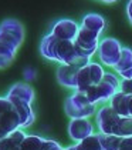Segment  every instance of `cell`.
<instances>
[{
    "label": "cell",
    "mask_w": 132,
    "mask_h": 150,
    "mask_svg": "<svg viewBox=\"0 0 132 150\" xmlns=\"http://www.w3.org/2000/svg\"><path fill=\"white\" fill-rule=\"evenodd\" d=\"M24 40V27L16 19H6L0 23V69L10 66L19 47Z\"/></svg>",
    "instance_id": "cell-1"
},
{
    "label": "cell",
    "mask_w": 132,
    "mask_h": 150,
    "mask_svg": "<svg viewBox=\"0 0 132 150\" xmlns=\"http://www.w3.org/2000/svg\"><path fill=\"white\" fill-rule=\"evenodd\" d=\"M119 77L112 73V71H107L104 79L94 84L92 87H89L85 94L87 97L89 99V102L94 104H98V103H107L112 99L114 94L119 92Z\"/></svg>",
    "instance_id": "cell-2"
},
{
    "label": "cell",
    "mask_w": 132,
    "mask_h": 150,
    "mask_svg": "<svg viewBox=\"0 0 132 150\" xmlns=\"http://www.w3.org/2000/svg\"><path fill=\"white\" fill-rule=\"evenodd\" d=\"M64 112L70 119H89L97 113V104L91 103L85 93L74 90L64 102Z\"/></svg>",
    "instance_id": "cell-3"
},
{
    "label": "cell",
    "mask_w": 132,
    "mask_h": 150,
    "mask_svg": "<svg viewBox=\"0 0 132 150\" xmlns=\"http://www.w3.org/2000/svg\"><path fill=\"white\" fill-rule=\"evenodd\" d=\"M105 69L104 66L98 63V62H89L85 66L80 67L77 73V81H75V90L78 92L85 93L89 89L92 87L94 84H97L104 79L105 76Z\"/></svg>",
    "instance_id": "cell-4"
},
{
    "label": "cell",
    "mask_w": 132,
    "mask_h": 150,
    "mask_svg": "<svg viewBox=\"0 0 132 150\" xmlns=\"http://www.w3.org/2000/svg\"><path fill=\"white\" fill-rule=\"evenodd\" d=\"M122 45L121 42L115 37H102L99 40L98 45V50H97V54H98L99 63L102 66H107V67H115L118 60L121 57V52H122Z\"/></svg>",
    "instance_id": "cell-5"
},
{
    "label": "cell",
    "mask_w": 132,
    "mask_h": 150,
    "mask_svg": "<svg viewBox=\"0 0 132 150\" xmlns=\"http://www.w3.org/2000/svg\"><path fill=\"white\" fill-rule=\"evenodd\" d=\"M101 40V35L92 33L89 30H85L82 27H80L77 37L74 40V45L77 47L78 53L84 57L91 59L98 50V45Z\"/></svg>",
    "instance_id": "cell-6"
},
{
    "label": "cell",
    "mask_w": 132,
    "mask_h": 150,
    "mask_svg": "<svg viewBox=\"0 0 132 150\" xmlns=\"http://www.w3.org/2000/svg\"><path fill=\"white\" fill-rule=\"evenodd\" d=\"M119 120V116L111 107V104L101 106L95 113V125L101 134H114V129Z\"/></svg>",
    "instance_id": "cell-7"
},
{
    "label": "cell",
    "mask_w": 132,
    "mask_h": 150,
    "mask_svg": "<svg viewBox=\"0 0 132 150\" xmlns=\"http://www.w3.org/2000/svg\"><path fill=\"white\" fill-rule=\"evenodd\" d=\"M78 32H80V24L73 19H60L50 29V33L54 36L55 39L70 40V42L75 40Z\"/></svg>",
    "instance_id": "cell-8"
},
{
    "label": "cell",
    "mask_w": 132,
    "mask_h": 150,
    "mask_svg": "<svg viewBox=\"0 0 132 150\" xmlns=\"http://www.w3.org/2000/svg\"><path fill=\"white\" fill-rule=\"evenodd\" d=\"M95 134V127L89 119H71L68 123V136L75 143Z\"/></svg>",
    "instance_id": "cell-9"
},
{
    "label": "cell",
    "mask_w": 132,
    "mask_h": 150,
    "mask_svg": "<svg viewBox=\"0 0 132 150\" xmlns=\"http://www.w3.org/2000/svg\"><path fill=\"white\" fill-rule=\"evenodd\" d=\"M6 99L10 103L31 104L34 100V90L29 83H16L9 89Z\"/></svg>",
    "instance_id": "cell-10"
},
{
    "label": "cell",
    "mask_w": 132,
    "mask_h": 150,
    "mask_svg": "<svg viewBox=\"0 0 132 150\" xmlns=\"http://www.w3.org/2000/svg\"><path fill=\"white\" fill-rule=\"evenodd\" d=\"M17 129H22V122L17 112L13 107L0 115V140Z\"/></svg>",
    "instance_id": "cell-11"
},
{
    "label": "cell",
    "mask_w": 132,
    "mask_h": 150,
    "mask_svg": "<svg viewBox=\"0 0 132 150\" xmlns=\"http://www.w3.org/2000/svg\"><path fill=\"white\" fill-rule=\"evenodd\" d=\"M80 67L74 66V64H60L57 73H55V77L57 81L64 86L67 89H73L75 90V81H77V73Z\"/></svg>",
    "instance_id": "cell-12"
},
{
    "label": "cell",
    "mask_w": 132,
    "mask_h": 150,
    "mask_svg": "<svg viewBox=\"0 0 132 150\" xmlns=\"http://www.w3.org/2000/svg\"><path fill=\"white\" fill-rule=\"evenodd\" d=\"M107 19L99 14V13H87L82 16V20L80 23V27L89 30L92 33H97V35H102L107 29Z\"/></svg>",
    "instance_id": "cell-13"
},
{
    "label": "cell",
    "mask_w": 132,
    "mask_h": 150,
    "mask_svg": "<svg viewBox=\"0 0 132 150\" xmlns=\"http://www.w3.org/2000/svg\"><path fill=\"white\" fill-rule=\"evenodd\" d=\"M129 97L131 96H126L124 93L118 92L117 94L112 96V99L110 100L111 107L115 110V113L119 116V117H126L129 115Z\"/></svg>",
    "instance_id": "cell-14"
},
{
    "label": "cell",
    "mask_w": 132,
    "mask_h": 150,
    "mask_svg": "<svg viewBox=\"0 0 132 150\" xmlns=\"http://www.w3.org/2000/svg\"><path fill=\"white\" fill-rule=\"evenodd\" d=\"M13 109L17 112V115L20 117V122H22V129H26L30 125H33L34 120H36V115H34L33 109H31V104L27 103H11Z\"/></svg>",
    "instance_id": "cell-15"
},
{
    "label": "cell",
    "mask_w": 132,
    "mask_h": 150,
    "mask_svg": "<svg viewBox=\"0 0 132 150\" xmlns=\"http://www.w3.org/2000/svg\"><path fill=\"white\" fill-rule=\"evenodd\" d=\"M58 39H55L51 33H47L43 37L41 43H40V53L41 56L45 57L47 60L55 62V46H57Z\"/></svg>",
    "instance_id": "cell-16"
},
{
    "label": "cell",
    "mask_w": 132,
    "mask_h": 150,
    "mask_svg": "<svg viewBox=\"0 0 132 150\" xmlns=\"http://www.w3.org/2000/svg\"><path fill=\"white\" fill-rule=\"evenodd\" d=\"M24 137H26V133L23 132L22 129L14 130L13 133L4 136L0 140V150H13L16 147H19Z\"/></svg>",
    "instance_id": "cell-17"
},
{
    "label": "cell",
    "mask_w": 132,
    "mask_h": 150,
    "mask_svg": "<svg viewBox=\"0 0 132 150\" xmlns=\"http://www.w3.org/2000/svg\"><path fill=\"white\" fill-rule=\"evenodd\" d=\"M131 67H132V47L124 46L121 52V57L118 60L117 66L114 67V70L117 71V74H119V73L125 71V70L131 69Z\"/></svg>",
    "instance_id": "cell-18"
},
{
    "label": "cell",
    "mask_w": 132,
    "mask_h": 150,
    "mask_svg": "<svg viewBox=\"0 0 132 150\" xmlns=\"http://www.w3.org/2000/svg\"><path fill=\"white\" fill-rule=\"evenodd\" d=\"M114 134L119 137H131L132 136V116L119 117L117 126L114 129Z\"/></svg>",
    "instance_id": "cell-19"
},
{
    "label": "cell",
    "mask_w": 132,
    "mask_h": 150,
    "mask_svg": "<svg viewBox=\"0 0 132 150\" xmlns=\"http://www.w3.org/2000/svg\"><path fill=\"white\" fill-rule=\"evenodd\" d=\"M45 139L36 136V134H26V137L23 139L20 143V149L22 150H41L44 146Z\"/></svg>",
    "instance_id": "cell-20"
},
{
    "label": "cell",
    "mask_w": 132,
    "mask_h": 150,
    "mask_svg": "<svg viewBox=\"0 0 132 150\" xmlns=\"http://www.w3.org/2000/svg\"><path fill=\"white\" fill-rule=\"evenodd\" d=\"M98 134H99V139H101L102 149L104 150H118L119 149L122 137L115 136V134H101V133H98Z\"/></svg>",
    "instance_id": "cell-21"
},
{
    "label": "cell",
    "mask_w": 132,
    "mask_h": 150,
    "mask_svg": "<svg viewBox=\"0 0 132 150\" xmlns=\"http://www.w3.org/2000/svg\"><path fill=\"white\" fill-rule=\"evenodd\" d=\"M78 144H80V147L82 150H104L99 134H91V136L85 137L84 140L78 142Z\"/></svg>",
    "instance_id": "cell-22"
},
{
    "label": "cell",
    "mask_w": 132,
    "mask_h": 150,
    "mask_svg": "<svg viewBox=\"0 0 132 150\" xmlns=\"http://www.w3.org/2000/svg\"><path fill=\"white\" fill-rule=\"evenodd\" d=\"M119 92L126 94V96H132V79H121Z\"/></svg>",
    "instance_id": "cell-23"
},
{
    "label": "cell",
    "mask_w": 132,
    "mask_h": 150,
    "mask_svg": "<svg viewBox=\"0 0 132 150\" xmlns=\"http://www.w3.org/2000/svg\"><path fill=\"white\" fill-rule=\"evenodd\" d=\"M61 146L55 142V140H53V139H45V142H44V146L41 150H57L60 149Z\"/></svg>",
    "instance_id": "cell-24"
},
{
    "label": "cell",
    "mask_w": 132,
    "mask_h": 150,
    "mask_svg": "<svg viewBox=\"0 0 132 150\" xmlns=\"http://www.w3.org/2000/svg\"><path fill=\"white\" fill-rule=\"evenodd\" d=\"M23 76H24L26 81H33L36 79V76H37V73H36V70L33 67H26L24 71H23Z\"/></svg>",
    "instance_id": "cell-25"
},
{
    "label": "cell",
    "mask_w": 132,
    "mask_h": 150,
    "mask_svg": "<svg viewBox=\"0 0 132 150\" xmlns=\"http://www.w3.org/2000/svg\"><path fill=\"white\" fill-rule=\"evenodd\" d=\"M118 150H132V136L131 137H122Z\"/></svg>",
    "instance_id": "cell-26"
},
{
    "label": "cell",
    "mask_w": 132,
    "mask_h": 150,
    "mask_svg": "<svg viewBox=\"0 0 132 150\" xmlns=\"http://www.w3.org/2000/svg\"><path fill=\"white\" fill-rule=\"evenodd\" d=\"M125 13H126V17H128V22L132 26V0L126 1V6H125Z\"/></svg>",
    "instance_id": "cell-27"
},
{
    "label": "cell",
    "mask_w": 132,
    "mask_h": 150,
    "mask_svg": "<svg viewBox=\"0 0 132 150\" xmlns=\"http://www.w3.org/2000/svg\"><path fill=\"white\" fill-rule=\"evenodd\" d=\"M68 150H82V149L80 147L78 143H75V144H73V146H68Z\"/></svg>",
    "instance_id": "cell-28"
},
{
    "label": "cell",
    "mask_w": 132,
    "mask_h": 150,
    "mask_svg": "<svg viewBox=\"0 0 132 150\" xmlns=\"http://www.w3.org/2000/svg\"><path fill=\"white\" fill-rule=\"evenodd\" d=\"M99 1L107 3V4H112V3H115V1H118V0H99Z\"/></svg>",
    "instance_id": "cell-29"
},
{
    "label": "cell",
    "mask_w": 132,
    "mask_h": 150,
    "mask_svg": "<svg viewBox=\"0 0 132 150\" xmlns=\"http://www.w3.org/2000/svg\"><path fill=\"white\" fill-rule=\"evenodd\" d=\"M129 115L132 116V96L129 97Z\"/></svg>",
    "instance_id": "cell-30"
},
{
    "label": "cell",
    "mask_w": 132,
    "mask_h": 150,
    "mask_svg": "<svg viewBox=\"0 0 132 150\" xmlns=\"http://www.w3.org/2000/svg\"><path fill=\"white\" fill-rule=\"evenodd\" d=\"M13 150H22V149H20V146H19V147H16V149H13Z\"/></svg>",
    "instance_id": "cell-31"
}]
</instances>
